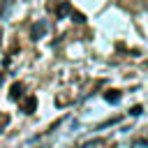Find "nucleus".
Masks as SVG:
<instances>
[{"label":"nucleus","instance_id":"20e7f679","mask_svg":"<svg viewBox=\"0 0 148 148\" xmlns=\"http://www.w3.org/2000/svg\"><path fill=\"white\" fill-rule=\"evenodd\" d=\"M104 99L113 104V102H118V99H120V92H118V90H106V92H104Z\"/></svg>","mask_w":148,"mask_h":148},{"label":"nucleus","instance_id":"f03ea898","mask_svg":"<svg viewBox=\"0 0 148 148\" xmlns=\"http://www.w3.org/2000/svg\"><path fill=\"white\" fill-rule=\"evenodd\" d=\"M35 106H37V97H32V95H30L28 99H23V102H21V111H23V113H32V111H35Z\"/></svg>","mask_w":148,"mask_h":148},{"label":"nucleus","instance_id":"7ed1b4c3","mask_svg":"<svg viewBox=\"0 0 148 148\" xmlns=\"http://www.w3.org/2000/svg\"><path fill=\"white\" fill-rule=\"evenodd\" d=\"M44 30H46V23H44V21H39V23H35V25H32L30 37H32V39H39V37L44 35Z\"/></svg>","mask_w":148,"mask_h":148},{"label":"nucleus","instance_id":"0eeeda50","mask_svg":"<svg viewBox=\"0 0 148 148\" xmlns=\"http://www.w3.org/2000/svg\"><path fill=\"white\" fill-rule=\"evenodd\" d=\"M141 111H143V106H141V104H139V106H132V113H134V116H139Z\"/></svg>","mask_w":148,"mask_h":148},{"label":"nucleus","instance_id":"39448f33","mask_svg":"<svg viewBox=\"0 0 148 148\" xmlns=\"http://www.w3.org/2000/svg\"><path fill=\"white\" fill-rule=\"evenodd\" d=\"M69 9H72V7H69V2H60V7H58V16H65Z\"/></svg>","mask_w":148,"mask_h":148},{"label":"nucleus","instance_id":"f257e3e1","mask_svg":"<svg viewBox=\"0 0 148 148\" xmlns=\"http://www.w3.org/2000/svg\"><path fill=\"white\" fill-rule=\"evenodd\" d=\"M23 90H25V83H23V81H16V83L9 88V99H21Z\"/></svg>","mask_w":148,"mask_h":148},{"label":"nucleus","instance_id":"423d86ee","mask_svg":"<svg viewBox=\"0 0 148 148\" xmlns=\"http://www.w3.org/2000/svg\"><path fill=\"white\" fill-rule=\"evenodd\" d=\"M72 16H74V21H76V23H81V21H86V16H83L81 12H72Z\"/></svg>","mask_w":148,"mask_h":148}]
</instances>
